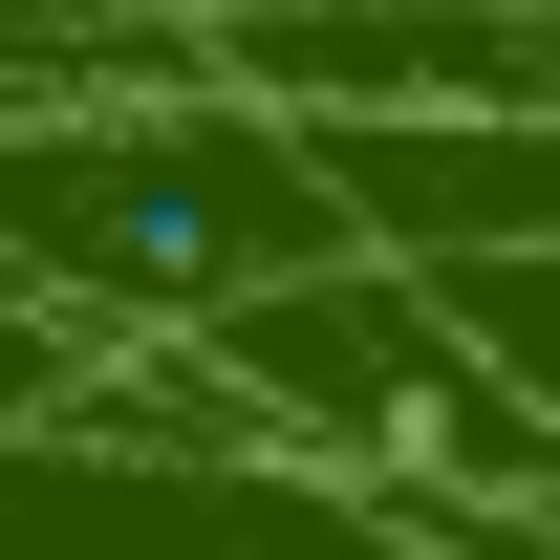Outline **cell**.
<instances>
[{"mask_svg":"<svg viewBox=\"0 0 560 560\" xmlns=\"http://www.w3.org/2000/svg\"><path fill=\"white\" fill-rule=\"evenodd\" d=\"M431 280L475 302V346H495V388H517V410L560 431V237H539V259H431Z\"/></svg>","mask_w":560,"mask_h":560,"instance_id":"obj_5","label":"cell"},{"mask_svg":"<svg viewBox=\"0 0 560 560\" xmlns=\"http://www.w3.org/2000/svg\"><path fill=\"white\" fill-rule=\"evenodd\" d=\"M366 215L324 173L302 108L215 66H130V86H22L0 108V302L66 346H215L259 280L346 259Z\"/></svg>","mask_w":560,"mask_h":560,"instance_id":"obj_1","label":"cell"},{"mask_svg":"<svg viewBox=\"0 0 560 560\" xmlns=\"http://www.w3.org/2000/svg\"><path fill=\"white\" fill-rule=\"evenodd\" d=\"M0 560H517V539L259 453L195 346H86L66 410H0Z\"/></svg>","mask_w":560,"mask_h":560,"instance_id":"obj_2","label":"cell"},{"mask_svg":"<svg viewBox=\"0 0 560 560\" xmlns=\"http://www.w3.org/2000/svg\"><path fill=\"white\" fill-rule=\"evenodd\" d=\"M130 66H195L173 0H0V108L22 86H130Z\"/></svg>","mask_w":560,"mask_h":560,"instance_id":"obj_4","label":"cell"},{"mask_svg":"<svg viewBox=\"0 0 560 560\" xmlns=\"http://www.w3.org/2000/svg\"><path fill=\"white\" fill-rule=\"evenodd\" d=\"M195 366L237 388V431H259V453H302V475L431 495V517H560V431L495 388L475 302H453L431 259H388V237H346V259L259 280Z\"/></svg>","mask_w":560,"mask_h":560,"instance_id":"obj_3","label":"cell"}]
</instances>
